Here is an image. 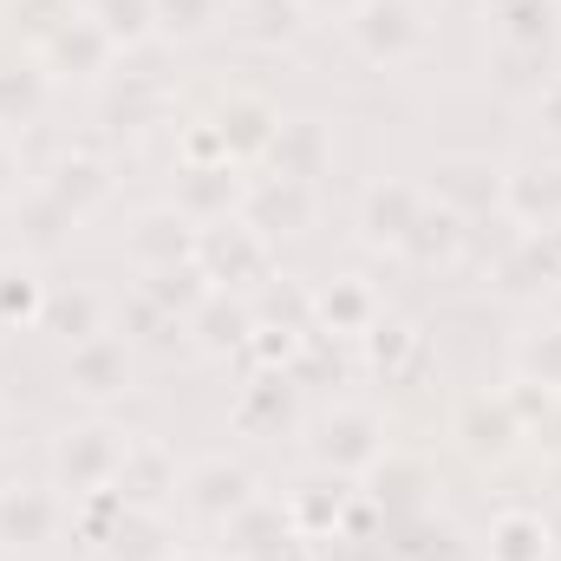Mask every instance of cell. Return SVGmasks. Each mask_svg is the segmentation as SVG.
I'll list each match as a JSON object with an SVG mask.
<instances>
[{
  "label": "cell",
  "instance_id": "obj_13",
  "mask_svg": "<svg viewBox=\"0 0 561 561\" xmlns=\"http://www.w3.org/2000/svg\"><path fill=\"white\" fill-rule=\"evenodd\" d=\"M503 216L523 236H561V170L549 163L503 170Z\"/></svg>",
  "mask_w": 561,
  "mask_h": 561
},
{
  "label": "cell",
  "instance_id": "obj_40",
  "mask_svg": "<svg viewBox=\"0 0 561 561\" xmlns=\"http://www.w3.org/2000/svg\"><path fill=\"white\" fill-rule=\"evenodd\" d=\"M294 7H300L307 20H340V26H346V20H353L366 0H294Z\"/></svg>",
  "mask_w": 561,
  "mask_h": 561
},
{
  "label": "cell",
  "instance_id": "obj_28",
  "mask_svg": "<svg viewBox=\"0 0 561 561\" xmlns=\"http://www.w3.org/2000/svg\"><path fill=\"white\" fill-rule=\"evenodd\" d=\"M46 294H53V280H39L33 262H0V333L39 327L46 320Z\"/></svg>",
  "mask_w": 561,
  "mask_h": 561
},
{
  "label": "cell",
  "instance_id": "obj_5",
  "mask_svg": "<svg viewBox=\"0 0 561 561\" xmlns=\"http://www.w3.org/2000/svg\"><path fill=\"white\" fill-rule=\"evenodd\" d=\"M307 450H313V463L333 470V477H366V470H379V457H386V419H379L373 405H333L327 419L313 424Z\"/></svg>",
  "mask_w": 561,
  "mask_h": 561
},
{
  "label": "cell",
  "instance_id": "obj_15",
  "mask_svg": "<svg viewBox=\"0 0 561 561\" xmlns=\"http://www.w3.org/2000/svg\"><path fill=\"white\" fill-rule=\"evenodd\" d=\"M300 412V379L294 373H249V386L236 392L229 405V424L242 437H280Z\"/></svg>",
  "mask_w": 561,
  "mask_h": 561
},
{
  "label": "cell",
  "instance_id": "obj_31",
  "mask_svg": "<svg viewBox=\"0 0 561 561\" xmlns=\"http://www.w3.org/2000/svg\"><path fill=\"white\" fill-rule=\"evenodd\" d=\"M85 13L105 26V39H112L118 53H131V46H144V39L157 33V7H150V0H92Z\"/></svg>",
  "mask_w": 561,
  "mask_h": 561
},
{
  "label": "cell",
  "instance_id": "obj_35",
  "mask_svg": "<svg viewBox=\"0 0 561 561\" xmlns=\"http://www.w3.org/2000/svg\"><path fill=\"white\" fill-rule=\"evenodd\" d=\"M150 7H157V33L170 39H203L222 20V0H150Z\"/></svg>",
  "mask_w": 561,
  "mask_h": 561
},
{
  "label": "cell",
  "instance_id": "obj_19",
  "mask_svg": "<svg viewBox=\"0 0 561 561\" xmlns=\"http://www.w3.org/2000/svg\"><path fill=\"white\" fill-rule=\"evenodd\" d=\"M346 510H353V490H346V477H333V470L313 477V483H300V490H287V503H280L294 542H327V536H340V529H346Z\"/></svg>",
  "mask_w": 561,
  "mask_h": 561
},
{
  "label": "cell",
  "instance_id": "obj_41",
  "mask_svg": "<svg viewBox=\"0 0 561 561\" xmlns=\"http://www.w3.org/2000/svg\"><path fill=\"white\" fill-rule=\"evenodd\" d=\"M163 561H216V556H203V549H170Z\"/></svg>",
  "mask_w": 561,
  "mask_h": 561
},
{
  "label": "cell",
  "instance_id": "obj_1",
  "mask_svg": "<svg viewBox=\"0 0 561 561\" xmlns=\"http://www.w3.org/2000/svg\"><path fill=\"white\" fill-rule=\"evenodd\" d=\"M125 457H131V431L112 424L105 412H92V419L66 424V431L53 437V450H46V483H53L66 503H79V496L112 490L118 470H125Z\"/></svg>",
  "mask_w": 561,
  "mask_h": 561
},
{
  "label": "cell",
  "instance_id": "obj_37",
  "mask_svg": "<svg viewBox=\"0 0 561 561\" xmlns=\"http://www.w3.org/2000/svg\"><path fill=\"white\" fill-rule=\"evenodd\" d=\"M176 157L196 170V163H236L229 157V144H222V131H216V118H203V125H190L183 131V144H176Z\"/></svg>",
  "mask_w": 561,
  "mask_h": 561
},
{
  "label": "cell",
  "instance_id": "obj_43",
  "mask_svg": "<svg viewBox=\"0 0 561 561\" xmlns=\"http://www.w3.org/2000/svg\"><path fill=\"white\" fill-rule=\"evenodd\" d=\"M556 490H561V463H556Z\"/></svg>",
  "mask_w": 561,
  "mask_h": 561
},
{
  "label": "cell",
  "instance_id": "obj_38",
  "mask_svg": "<svg viewBox=\"0 0 561 561\" xmlns=\"http://www.w3.org/2000/svg\"><path fill=\"white\" fill-rule=\"evenodd\" d=\"M20 183H26V157H20V144L13 138H0V203H13Z\"/></svg>",
  "mask_w": 561,
  "mask_h": 561
},
{
  "label": "cell",
  "instance_id": "obj_3",
  "mask_svg": "<svg viewBox=\"0 0 561 561\" xmlns=\"http://www.w3.org/2000/svg\"><path fill=\"white\" fill-rule=\"evenodd\" d=\"M346 39L366 66L392 72V66H412L424 46H431V26H424L419 0H366L353 20H346Z\"/></svg>",
  "mask_w": 561,
  "mask_h": 561
},
{
  "label": "cell",
  "instance_id": "obj_39",
  "mask_svg": "<svg viewBox=\"0 0 561 561\" xmlns=\"http://www.w3.org/2000/svg\"><path fill=\"white\" fill-rule=\"evenodd\" d=\"M536 125H542L549 138H561V79H549V85L536 92Z\"/></svg>",
  "mask_w": 561,
  "mask_h": 561
},
{
  "label": "cell",
  "instance_id": "obj_22",
  "mask_svg": "<svg viewBox=\"0 0 561 561\" xmlns=\"http://www.w3.org/2000/svg\"><path fill=\"white\" fill-rule=\"evenodd\" d=\"M39 190H46V196H53V203H59L72 222H85V216H92V209L112 196V170H105L92 150H66V157H59V163L39 176Z\"/></svg>",
  "mask_w": 561,
  "mask_h": 561
},
{
  "label": "cell",
  "instance_id": "obj_24",
  "mask_svg": "<svg viewBox=\"0 0 561 561\" xmlns=\"http://www.w3.org/2000/svg\"><path fill=\"white\" fill-rule=\"evenodd\" d=\"M457 437H463L470 457H503V450H516V437H529V431L510 412V399L496 392V399H470V405L457 412Z\"/></svg>",
  "mask_w": 561,
  "mask_h": 561
},
{
  "label": "cell",
  "instance_id": "obj_16",
  "mask_svg": "<svg viewBox=\"0 0 561 561\" xmlns=\"http://www.w3.org/2000/svg\"><path fill=\"white\" fill-rule=\"evenodd\" d=\"M262 163H268V176H287V183H320L333 170V131L320 118H280Z\"/></svg>",
  "mask_w": 561,
  "mask_h": 561
},
{
  "label": "cell",
  "instance_id": "obj_42",
  "mask_svg": "<svg viewBox=\"0 0 561 561\" xmlns=\"http://www.w3.org/2000/svg\"><path fill=\"white\" fill-rule=\"evenodd\" d=\"M0 437H7V405H0Z\"/></svg>",
  "mask_w": 561,
  "mask_h": 561
},
{
  "label": "cell",
  "instance_id": "obj_27",
  "mask_svg": "<svg viewBox=\"0 0 561 561\" xmlns=\"http://www.w3.org/2000/svg\"><path fill=\"white\" fill-rule=\"evenodd\" d=\"M280 542H294V529H287V516H280L275 503H249L222 529V556L229 561H262V556H275Z\"/></svg>",
  "mask_w": 561,
  "mask_h": 561
},
{
  "label": "cell",
  "instance_id": "obj_14",
  "mask_svg": "<svg viewBox=\"0 0 561 561\" xmlns=\"http://www.w3.org/2000/svg\"><path fill=\"white\" fill-rule=\"evenodd\" d=\"M242 196H249V176H242V163H183V176H176V209L203 229V222H222V216H242Z\"/></svg>",
  "mask_w": 561,
  "mask_h": 561
},
{
  "label": "cell",
  "instance_id": "obj_26",
  "mask_svg": "<svg viewBox=\"0 0 561 561\" xmlns=\"http://www.w3.org/2000/svg\"><path fill=\"white\" fill-rule=\"evenodd\" d=\"M490 20H496V39L503 46L542 53L561 33V0H490Z\"/></svg>",
  "mask_w": 561,
  "mask_h": 561
},
{
  "label": "cell",
  "instance_id": "obj_23",
  "mask_svg": "<svg viewBox=\"0 0 561 561\" xmlns=\"http://www.w3.org/2000/svg\"><path fill=\"white\" fill-rule=\"evenodd\" d=\"M216 131H222V144H229L236 163H262L268 138L280 131V112L268 99H255V92H236V99L216 112Z\"/></svg>",
  "mask_w": 561,
  "mask_h": 561
},
{
  "label": "cell",
  "instance_id": "obj_10",
  "mask_svg": "<svg viewBox=\"0 0 561 561\" xmlns=\"http://www.w3.org/2000/svg\"><path fill=\"white\" fill-rule=\"evenodd\" d=\"M424 183L412 176H373L366 183V196H359V236L373 242V249H405L412 242V229H419L424 216Z\"/></svg>",
  "mask_w": 561,
  "mask_h": 561
},
{
  "label": "cell",
  "instance_id": "obj_8",
  "mask_svg": "<svg viewBox=\"0 0 561 561\" xmlns=\"http://www.w3.org/2000/svg\"><path fill=\"white\" fill-rule=\"evenodd\" d=\"M118 46L105 39V26L92 13H59L39 39V72L46 79H79V85H99L112 72Z\"/></svg>",
  "mask_w": 561,
  "mask_h": 561
},
{
  "label": "cell",
  "instance_id": "obj_34",
  "mask_svg": "<svg viewBox=\"0 0 561 561\" xmlns=\"http://www.w3.org/2000/svg\"><path fill=\"white\" fill-rule=\"evenodd\" d=\"M516 379L561 392V327H536L516 340Z\"/></svg>",
  "mask_w": 561,
  "mask_h": 561
},
{
  "label": "cell",
  "instance_id": "obj_33",
  "mask_svg": "<svg viewBox=\"0 0 561 561\" xmlns=\"http://www.w3.org/2000/svg\"><path fill=\"white\" fill-rule=\"evenodd\" d=\"M138 287L163 307V313H170V320H190V313H196V300L209 294V280H203L196 262H190V268H157V275H144Z\"/></svg>",
  "mask_w": 561,
  "mask_h": 561
},
{
  "label": "cell",
  "instance_id": "obj_20",
  "mask_svg": "<svg viewBox=\"0 0 561 561\" xmlns=\"http://www.w3.org/2000/svg\"><path fill=\"white\" fill-rule=\"evenodd\" d=\"M176 490H183L176 457H170L157 437H131V457H125V470H118L112 496H118V503H131V510H163Z\"/></svg>",
  "mask_w": 561,
  "mask_h": 561
},
{
  "label": "cell",
  "instance_id": "obj_2",
  "mask_svg": "<svg viewBox=\"0 0 561 561\" xmlns=\"http://www.w3.org/2000/svg\"><path fill=\"white\" fill-rule=\"evenodd\" d=\"M196 268L222 294H249V287H262L275 275V242L249 216H222V222L196 229Z\"/></svg>",
  "mask_w": 561,
  "mask_h": 561
},
{
  "label": "cell",
  "instance_id": "obj_18",
  "mask_svg": "<svg viewBox=\"0 0 561 561\" xmlns=\"http://www.w3.org/2000/svg\"><path fill=\"white\" fill-rule=\"evenodd\" d=\"M183 327H190V346H196L203 359H229V353H242V346H249L255 307H249L242 294H222V287H209Z\"/></svg>",
  "mask_w": 561,
  "mask_h": 561
},
{
  "label": "cell",
  "instance_id": "obj_36",
  "mask_svg": "<svg viewBox=\"0 0 561 561\" xmlns=\"http://www.w3.org/2000/svg\"><path fill=\"white\" fill-rule=\"evenodd\" d=\"M66 229H79V222H72L46 190H26V242H33V249H53V242H66Z\"/></svg>",
  "mask_w": 561,
  "mask_h": 561
},
{
  "label": "cell",
  "instance_id": "obj_30",
  "mask_svg": "<svg viewBox=\"0 0 561 561\" xmlns=\"http://www.w3.org/2000/svg\"><path fill=\"white\" fill-rule=\"evenodd\" d=\"M463 249V216H450L444 203H424L419 229H412V242L399 249V255H412V262H424V268H437V262H450Z\"/></svg>",
  "mask_w": 561,
  "mask_h": 561
},
{
  "label": "cell",
  "instance_id": "obj_32",
  "mask_svg": "<svg viewBox=\"0 0 561 561\" xmlns=\"http://www.w3.org/2000/svg\"><path fill=\"white\" fill-rule=\"evenodd\" d=\"M510 287H556L561 280V236H523L516 255L503 262Z\"/></svg>",
  "mask_w": 561,
  "mask_h": 561
},
{
  "label": "cell",
  "instance_id": "obj_29",
  "mask_svg": "<svg viewBox=\"0 0 561 561\" xmlns=\"http://www.w3.org/2000/svg\"><path fill=\"white\" fill-rule=\"evenodd\" d=\"M39 327H46V333H59L66 346L99 340V333H105L99 294H85V287H53V294H46V320H39Z\"/></svg>",
  "mask_w": 561,
  "mask_h": 561
},
{
  "label": "cell",
  "instance_id": "obj_12",
  "mask_svg": "<svg viewBox=\"0 0 561 561\" xmlns=\"http://www.w3.org/2000/svg\"><path fill=\"white\" fill-rule=\"evenodd\" d=\"M424 196H431V203H444L450 216L477 222V216L503 209V170H496L490 157H437V170H431V190H424Z\"/></svg>",
  "mask_w": 561,
  "mask_h": 561
},
{
  "label": "cell",
  "instance_id": "obj_21",
  "mask_svg": "<svg viewBox=\"0 0 561 561\" xmlns=\"http://www.w3.org/2000/svg\"><path fill=\"white\" fill-rule=\"evenodd\" d=\"M483 556L490 561H556V523L529 503H510L490 516V536H483Z\"/></svg>",
  "mask_w": 561,
  "mask_h": 561
},
{
  "label": "cell",
  "instance_id": "obj_4",
  "mask_svg": "<svg viewBox=\"0 0 561 561\" xmlns=\"http://www.w3.org/2000/svg\"><path fill=\"white\" fill-rule=\"evenodd\" d=\"M72 529V503L53 483H0V549L7 556H46Z\"/></svg>",
  "mask_w": 561,
  "mask_h": 561
},
{
  "label": "cell",
  "instance_id": "obj_9",
  "mask_svg": "<svg viewBox=\"0 0 561 561\" xmlns=\"http://www.w3.org/2000/svg\"><path fill=\"white\" fill-rule=\"evenodd\" d=\"M125 262L138 275H157V268H190L196 262V222L176 209V203H150L131 216L125 229Z\"/></svg>",
  "mask_w": 561,
  "mask_h": 561
},
{
  "label": "cell",
  "instance_id": "obj_17",
  "mask_svg": "<svg viewBox=\"0 0 561 561\" xmlns=\"http://www.w3.org/2000/svg\"><path fill=\"white\" fill-rule=\"evenodd\" d=\"M242 216L280 242V236H307L313 229V183H287V176H255L242 196Z\"/></svg>",
  "mask_w": 561,
  "mask_h": 561
},
{
  "label": "cell",
  "instance_id": "obj_7",
  "mask_svg": "<svg viewBox=\"0 0 561 561\" xmlns=\"http://www.w3.org/2000/svg\"><path fill=\"white\" fill-rule=\"evenodd\" d=\"M183 510L196 516V523H209V529H229L249 503H262V483H255V470L249 463H236V457H203V463H190L183 470Z\"/></svg>",
  "mask_w": 561,
  "mask_h": 561
},
{
  "label": "cell",
  "instance_id": "obj_11",
  "mask_svg": "<svg viewBox=\"0 0 561 561\" xmlns=\"http://www.w3.org/2000/svg\"><path fill=\"white\" fill-rule=\"evenodd\" d=\"M379 313H386V300H379V287L366 275H333L307 294V327L320 340H359Z\"/></svg>",
  "mask_w": 561,
  "mask_h": 561
},
{
  "label": "cell",
  "instance_id": "obj_25",
  "mask_svg": "<svg viewBox=\"0 0 561 561\" xmlns=\"http://www.w3.org/2000/svg\"><path fill=\"white\" fill-rule=\"evenodd\" d=\"M359 346H366V366L392 386V379H405L412 366L424 359V333L412 320H392V313H379L366 333H359Z\"/></svg>",
  "mask_w": 561,
  "mask_h": 561
},
{
  "label": "cell",
  "instance_id": "obj_6",
  "mask_svg": "<svg viewBox=\"0 0 561 561\" xmlns=\"http://www.w3.org/2000/svg\"><path fill=\"white\" fill-rule=\"evenodd\" d=\"M131 386H138V353H131L125 333H99V340H85V346L66 353V392H72L79 405L105 412V405H118Z\"/></svg>",
  "mask_w": 561,
  "mask_h": 561
}]
</instances>
